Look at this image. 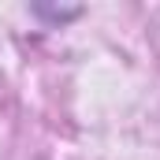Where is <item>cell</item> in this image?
Instances as JSON below:
<instances>
[{
    "mask_svg": "<svg viewBox=\"0 0 160 160\" xmlns=\"http://www.w3.org/2000/svg\"><path fill=\"white\" fill-rule=\"evenodd\" d=\"M38 15H48V19H56V22H67V19H75L82 8H34Z\"/></svg>",
    "mask_w": 160,
    "mask_h": 160,
    "instance_id": "6da1fadb",
    "label": "cell"
}]
</instances>
